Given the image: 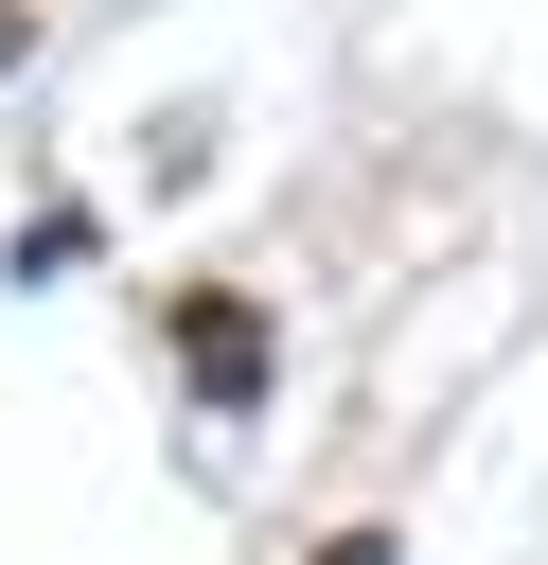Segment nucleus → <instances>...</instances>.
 I'll use <instances>...</instances> for the list:
<instances>
[{"instance_id":"nucleus-1","label":"nucleus","mask_w":548,"mask_h":565,"mask_svg":"<svg viewBox=\"0 0 548 565\" xmlns=\"http://www.w3.org/2000/svg\"><path fill=\"white\" fill-rule=\"evenodd\" d=\"M318 565H389V547H318Z\"/></svg>"}]
</instances>
